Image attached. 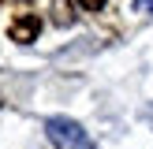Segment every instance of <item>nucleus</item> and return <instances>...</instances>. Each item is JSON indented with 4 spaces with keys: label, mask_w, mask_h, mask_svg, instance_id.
I'll use <instances>...</instances> for the list:
<instances>
[{
    "label": "nucleus",
    "mask_w": 153,
    "mask_h": 149,
    "mask_svg": "<svg viewBox=\"0 0 153 149\" xmlns=\"http://www.w3.org/2000/svg\"><path fill=\"white\" fill-rule=\"evenodd\" d=\"M56 22H71V11H67L64 0H56Z\"/></svg>",
    "instance_id": "nucleus-3"
},
{
    "label": "nucleus",
    "mask_w": 153,
    "mask_h": 149,
    "mask_svg": "<svg viewBox=\"0 0 153 149\" xmlns=\"http://www.w3.org/2000/svg\"><path fill=\"white\" fill-rule=\"evenodd\" d=\"M0 104H4V97H0Z\"/></svg>",
    "instance_id": "nucleus-6"
},
{
    "label": "nucleus",
    "mask_w": 153,
    "mask_h": 149,
    "mask_svg": "<svg viewBox=\"0 0 153 149\" xmlns=\"http://www.w3.org/2000/svg\"><path fill=\"white\" fill-rule=\"evenodd\" d=\"M134 11H153V0H134Z\"/></svg>",
    "instance_id": "nucleus-5"
},
{
    "label": "nucleus",
    "mask_w": 153,
    "mask_h": 149,
    "mask_svg": "<svg viewBox=\"0 0 153 149\" xmlns=\"http://www.w3.org/2000/svg\"><path fill=\"white\" fill-rule=\"evenodd\" d=\"M79 4H82V7H86V11H101V7H105V4H108V0H79Z\"/></svg>",
    "instance_id": "nucleus-4"
},
{
    "label": "nucleus",
    "mask_w": 153,
    "mask_h": 149,
    "mask_svg": "<svg viewBox=\"0 0 153 149\" xmlns=\"http://www.w3.org/2000/svg\"><path fill=\"white\" fill-rule=\"evenodd\" d=\"M37 34H41V19H37L34 11H22V15H15V19L7 22V37L19 41V45L37 41Z\"/></svg>",
    "instance_id": "nucleus-2"
},
{
    "label": "nucleus",
    "mask_w": 153,
    "mask_h": 149,
    "mask_svg": "<svg viewBox=\"0 0 153 149\" xmlns=\"http://www.w3.org/2000/svg\"><path fill=\"white\" fill-rule=\"evenodd\" d=\"M45 134H49V142L56 149H94V142L82 131V123H75L67 116H49L45 119Z\"/></svg>",
    "instance_id": "nucleus-1"
}]
</instances>
